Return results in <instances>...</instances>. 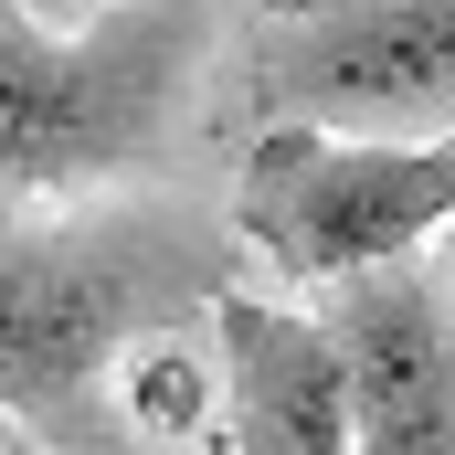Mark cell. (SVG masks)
<instances>
[{
  "instance_id": "obj_5",
  "label": "cell",
  "mask_w": 455,
  "mask_h": 455,
  "mask_svg": "<svg viewBox=\"0 0 455 455\" xmlns=\"http://www.w3.org/2000/svg\"><path fill=\"white\" fill-rule=\"evenodd\" d=\"M329 329L349 349V413L360 455H455V265L424 254L318 286Z\"/></svg>"
},
{
  "instance_id": "obj_3",
  "label": "cell",
  "mask_w": 455,
  "mask_h": 455,
  "mask_svg": "<svg viewBox=\"0 0 455 455\" xmlns=\"http://www.w3.org/2000/svg\"><path fill=\"white\" fill-rule=\"evenodd\" d=\"M455 233V127L445 138H339L265 127L233 180V243L297 286H339Z\"/></svg>"
},
{
  "instance_id": "obj_9",
  "label": "cell",
  "mask_w": 455,
  "mask_h": 455,
  "mask_svg": "<svg viewBox=\"0 0 455 455\" xmlns=\"http://www.w3.org/2000/svg\"><path fill=\"white\" fill-rule=\"evenodd\" d=\"M21 455H53V445H21ZM202 455H243L233 435H202Z\"/></svg>"
},
{
  "instance_id": "obj_6",
  "label": "cell",
  "mask_w": 455,
  "mask_h": 455,
  "mask_svg": "<svg viewBox=\"0 0 455 455\" xmlns=\"http://www.w3.org/2000/svg\"><path fill=\"white\" fill-rule=\"evenodd\" d=\"M212 360H223V435L243 455H360L349 413V349L318 307L212 297Z\"/></svg>"
},
{
  "instance_id": "obj_4",
  "label": "cell",
  "mask_w": 455,
  "mask_h": 455,
  "mask_svg": "<svg viewBox=\"0 0 455 455\" xmlns=\"http://www.w3.org/2000/svg\"><path fill=\"white\" fill-rule=\"evenodd\" d=\"M265 127L445 138L455 127V0H275L254 43Z\"/></svg>"
},
{
  "instance_id": "obj_2",
  "label": "cell",
  "mask_w": 455,
  "mask_h": 455,
  "mask_svg": "<svg viewBox=\"0 0 455 455\" xmlns=\"http://www.w3.org/2000/svg\"><path fill=\"white\" fill-rule=\"evenodd\" d=\"M212 53V0H107L96 21H43L0 0V202L85 191L148 170Z\"/></svg>"
},
{
  "instance_id": "obj_10",
  "label": "cell",
  "mask_w": 455,
  "mask_h": 455,
  "mask_svg": "<svg viewBox=\"0 0 455 455\" xmlns=\"http://www.w3.org/2000/svg\"><path fill=\"white\" fill-rule=\"evenodd\" d=\"M265 11H275V0H265Z\"/></svg>"
},
{
  "instance_id": "obj_7",
  "label": "cell",
  "mask_w": 455,
  "mask_h": 455,
  "mask_svg": "<svg viewBox=\"0 0 455 455\" xmlns=\"http://www.w3.org/2000/svg\"><path fill=\"white\" fill-rule=\"evenodd\" d=\"M202 371H212V339H148L127 360V424H170V435H212V392H202Z\"/></svg>"
},
{
  "instance_id": "obj_1",
  "label": "cell",
  "mask_w": 455,
  "mask_h": 455,
  "mask_svg": "<svg viewBox=\"0 0 455 455\" xmlns=\"http://www.w3.org/2000/svg\"><path fill=\"white\" fill-rule=\"evenodd\" d=\"M212 297L191 223H21L0 202V413L21 445L107 455V371L170 329H212Z\"/></svg>"
},
{
  "instance_id": "obj_8",
  "label": "cell",
  "mask_w": 455,
  "mask_h": 455,
  "mask_svg": "<svg viewBox=\"0 0 455 455\" xmlns=\"http://www.w3.org/2000/svg\"><path fill=\"white\" fill-rule=\"evenodd\" d=\"M32 11H43V21H64V32H75V21H96V0H32Z\"/></svg>"
}]
</instances>
